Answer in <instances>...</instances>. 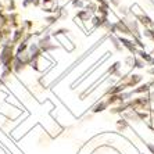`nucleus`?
<instances>
[{
  "label": "nucleus",
  "instance_id": "nucleus-1",
  "mask_svg": "<svg viewBox=\"0 0 154 154\" xmlns=\"http://www.w3.org/2000/svg\"><path fill=\"white\" fill-rule=\"evenodd\" d=\"M14 58H15V45L11 42V39H8L2 45V50H0V63H2V67H6V68L13 71Z\"/></svg>",
  "mask_w": 154,
  "mask_h": 154
},
{
  "label": "nucleus",
  "instance_id": "nucleus-2",
  "mask_svg": "<svg viewBox=\"0 0 154 154\" xmlns=\"http://www.w3.org/2000/svg\"><path fill=\"white\" fill-rule=\"evenodd\" d=\"M38 46L42 50V53H50L51 50H56L57 46L51 42V33H46V35H40V38L38 39Z\"/></svg>",
  "mask_w": 154,
  "mask_h": 154
},
{
  "label": "nucleus",
  "instance_id": "nucleus-3",
  "mask_svg": "<svg viewBox=\"0 0 154 154\" xmlns=\"http://www.w3.org/2000/svg\"><path fill=\"white\" fill-rule=\"evenodd\" d=\"M13 31L14 29L11 28L8 24H4V25L0 26V42H2V45H3L6 40L11 39V35H13Z\"/></svg>",
  "mask_w": 154,
  "mask_h": 154
},
{
  "label": "nucleus",
  "instance_id": "nucleus-4",
  "mask_svg": "<svg viewBox=\"0 0 154 154\" xmlns=\"http://www.w3.org/2000/svg\"><path fill=\"white\" fill-rule=\"evenodd\" d=\"M25 33H26V31L22 28V26H20V28H17V29H14V31H13V35H11V42L15 45V47H17L18 43L24 39Z\"/></svg>",
  "mask_w": 154,
  "mask_h": 154
},
{
  "label": "nucleus",
  "instance_id": "nucleus-5",
  "mask_svg": "<svg viewBox=\"0 0 154 154\" xmlns=\"http://www.w3.org/2000/svg\"><path fill=\"white\" fill-rule=\"evenodd\" d=\"M140 81H142V76H140V75H131V76H126L125 82H121V83L125 86V88H128V86H135V85H137Z\"/></svg>",
  "mask_w": 154,
  "mask_h": 154
},
{
  "label": "nucleus",
  "instance_id": "nucleus-6",
  "mask_svg": "<svg viewBox=\"0 0 154 154\" xmlns=\"http://www.w3.org/2000/svg\"><path fill=\"white\" fill-rule=\"evenodd\" d=\"M3 3H4L6 13H14V11H17V2L15 0H3Z\"/></svg>",
  "mask_w": 154,
  "mask_h": 154
},
{
  "label": "nucleus",
  "instance_id": "nucleus-7",
  "mask_svg": "<svg viewBox=\"0 0 154 154\" xmlns=\"http://www.w3.org/2000/svg\"><path fill=\"white\" fill-rule=\"evenodd\" d=\"M90 17H92V14H90V11H88L86 8H83V10L78 11L76 13V20H79V21H90Z\"/></svg>",
  "mask_w": 154,
  "mask_h": 154
},
{
  "label": "nucleus",
  "instance_id": "nucleus-8",
  "mask_svg": "<svg viewBox=\"0 0 154 154\" xmlns=\"http://www.w3.org/2000/svg\"><path fill=\"white\" fill-rule=\"evenodd\" d=\"M119 42H121L122 45H124V46H125L126 49L131 51V53H133V54L136 53V46H135V43H132L131 40L125 39V38H119Z\"/></svg>",
  "mask_w": 154,
  "mask_h": 154
},
{
  "label": "nucleus",
  "instance_id": "nucleus-9",
  "mask_svg": "<svg viewBox=\"0 0 154 154\" xmlns=\"http://www.w3.org/2000/svg\"><path fill=\"white\" fill-rule=\"evenodd\" d=\"M115 28L118 29L119 32L125 33V35H132V32H131V29L128 28V25H126L124 21H118L117 24H115Z\"/></svg>",
  "mask_w": 154,
  "mask_h": 154
},
{
  "label": "nucleus",
  "instance_id": "nucleus-10",
  "mask_svg": "<svg viewBox=\"0 0 154 154\" xmlns=\"http://www.w3.org/2000/svg\"><path fill=\"white\" fill-rule=\"evenodd\" d=\"M60 18H58L57 14H51V15H47L46 18H45V21H46L47 25H53V24H56V22L58 21Z\"/></svg>",
  "mask_w": 154,
  "mask_h": 154
},
{
  "label": "nucleus",
  "instance_id": "nucleus-11",
  "mask_svg": "<svg viewBox=\"0 0 154 154\" xmlns=\"http://www.w3.org/2000/svg\"><path fill=\"white\" fill-rule=\"evenodd\" d=\"M137 20H140V22L143 24V25H146V26H150V25H153V22H151V20L147 15H137Z\"/></svg>",
  "mask_w": 154,
  "mask_h": 154
},
{
  "label": "nucleus",
  "instance_id": "nucleus-12",
  "mask_svg": "<svg viewBox=\"0 0 154 154\" xmlns=\"http://www.w3.org/2000/svg\"><path fill=\"white\" fill-rule=\"evenodd\" d=\"M149 90H150V85H142L133 90V93H142V92H149Z\"/></svg>",
  "mask_w": 154,
  "mask_h": 154
},
{
  "label": "nucleus",
  "instance_id": "nucleus-13",
  "mask_svg": "<svg viewBox=\"0 0 154 154\" xmlns=\"http://www.w3.org/2000/svg\"><path fill=\"white\" fill-rule=\"evenodd\" d=\"M107 106H108V104H107V101H103V103H100V104H97L96 107H94V108H93V111H94V112L103 111V110H104V108H106V107H107Z\"/></svg>",
  "mask_w": 154,
  "mask_h": 154
},
{
  "label": "nucleus",
  "instance_id": "nucleus-14",
  "mask_svg": "<svg viewBox=\"0 0 154 154\" xmlns=\"http://www.w3.org/2000/svg\"><path fill=\"white\" fill-rule=\"evenodd\" d=\"M133 63H135V67H137V68H143L144 67L143 61H140L139 58H136V57H133Z\"/></svg>",
  "mask_w": 154,
  "mask_h": 154
},
{
  "label": "nucleus",
  "instance_id": "nucleus-15",
  "mask_svg": "<svg viewBox=\"0 0 154 154\" xmlns=\"http://www.w3.org/2000/svg\"><path fill=\"white\" fill-rule=\"evenodd\" d=\"M29 3H31V7H40V3H42V0H29Z\"/></svg>",
  "mask_w": 154,
  "mask_h": 154
},
{
  "label": "nucleus",
  "instance_id": "nucleus-16",
  "mask_svg": "<svg viewBox=\"0 0 154 154\" xmlns=\"http://www.w3.org/2000/svg\"><path fill=\"white\" fill-rule=\"evenodd\" d=\"M74 7H83V0H72Z\"/></svg>",
  "mask_w": 154,
  "mask_h": 154
},
{
  "label": "nucleus",
  "instance_id": "nucleus-17",
  "mask_svg": "<svg viewBox=\"0 0 154 154\" xmlns=\"http://www.w3.org/2000/svg\"><path fill=\"white\" fill-rule=\"evenodd\" d=\"M22 7H24V8H29V7H31L29 0H22Z\"/></svg>",
  "mask_w": 154,
  "mask_h": 154
},
{
  "label": "nucleus",
  "instance_id": "nucleus-18",
  "mask_svg": "<svg viewBox=\"0 0 154 154\" xmlns=\"http://www.w3.org/2000/svg\"><path fill=\"white\" fill-rule=\"evenodd\" d=\"M2 13H6V10H4V3H3V0H0V14Z\"/></svg>",
  "mask_w": 154,
  "mask_h": 154
},
{
  "label": "nucleus",
  "instance_id": "nucleus-19",
  "mask_svg": "<svg viewBox=\"0 0 154 154\" xmlns=\"http://www.w3.org/2000/svg\"><path fill=\"white\" fill-rule=\"evenodd\" d=\"M147 147L150 149V151L154 154V144H151V143H147Z\"/></svg>",
  "mask_w": 154,
  "mask_h": 154
},
{
  "label": "nucleus",
  "instance_id": "nucleus-20",
  "mask_svg": "<svg viewBox=\"0 0 154 154\" xmlns=\"http://www.w3.org/2000/svg\"><path fill=\"white\" fill-rule=\"evenodd\" d=\"M150 100H154V92H151L150 93Z\"/></svg>",
  "mask_w": 154,
  "mask_h": 154
},
{
  "label": "nucleus",
  "instance_id": "nucleus-21",
  "mask_svg": "<svg viewBox=\"0 0 154 154\" xmlns=\"http://www.w3.org/2000/svg\"><path fill=\"white\" fill-rule=\"evenodd\" d=\"M149 72H150V74H153V75H154V68H151V69H150V71H149Z\"/></svg>",
  "mask_w": 154,
  "mask_h": 154
},
{
  "label": "nucleus",
  "instance_id": "nucleus-22",
  "mask_svg": "<svg viewBox=\"0 0 154 154\" xmlns=\"http://www.w3.org/2000/svg\"><path fill=\"white\" fill-rule=\"evenodd\" d=\"M0 50H2V42H0Z\"/></svg>",
  "mask_w": 154,
  "mask_h": 154
}]
</instances>
